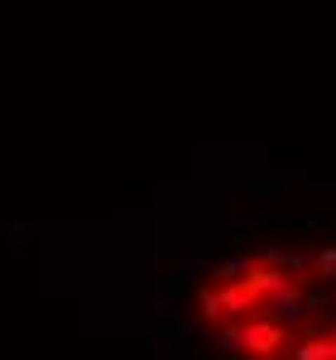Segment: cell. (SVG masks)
Returning <instances> with one entry per match:
<instances>
[{
	"instance_id": "obj_1",
	"label": "cell",
	"mask_w": 336,
	"mask_h": 360,
	"mask_svg": "<svg viewBox=\"0 0 336 360\" xmlns=\"http://www.w3.org/2000/svg\"><path fill=\"white\" fill-rule=\"evenodd\" d=\"M264 312H269L279 327H303V322H308V303H303L298 283H288V288H279V293H269V298H264Z\"/></svg>"
},
{
	"instance_id": "obj_2",
	"label": "cell",
	"mask_w": 336,
	"mask_h": 360,
	"mask_svg": "<svg viewBox=\"0 0 336 360\" xmlns=\"http://www.w3.org/2000/svg\"><path fill=\"white\" fill-rule=\"evenodd\" d=\"M293 360H336V341H327V336H308V341L293 351Z\"/></svg>"
},
{
	"instance_id": "obj_3",
	"label": "cell",
	"mask_w": 336,
	"mask_h": 360,
	"mask_svg": "<svg viewBox=\"0 0 336 360\" xmlns=\"http://www.w3.org/2000/svg\"><path fill=\"white\" fill-rule=\"evenodd\" d=\"M197 269H207V255H178V259H173V274H197Z\"/></svg>"
},
{
	"instance_id": "obj_4",
	"label": "cell",
	"mask_w": 336,
	"mask_h": 360,
	"mask_svg": "<svg viewBox=\"0 0 336 360\" xmlns=\"http://www.w3.org/2000/svg\"><path fill=\"white\" fill-rule=\"evenodd\" d=\"M317 274H322V278H336V245H322V250H317Z\"/></svg>"
},
{
	"instance_id": "obj_5",
	"label": "cell",
	"mask_w": 336,
	"mask_h": 360,
	"mask_svg": "<svg viewBox=\"0 0 336 360\" xmlns=\"http://www.w3.org/2000/svg\"><path fill=\"white\" fill-rule=\"evenodd\" d=\"M154 356H159V360H178V346L168 341V332H159V336H154Z\"/></svg>"
},
{
	"instance_id": "obj_6",
	"label": "cell",
	"mask_w": 336,
	"mask_h": 360,
	"mask_svg": "<svg viewBox=\"0 0 336 360\" xmlns=\"http://www.w3.org/2000/svg\"><path fill=\"white\" fill-rule=\"evenodd\" d=\"M173 332H178V336H188V332H197V317H178V322H173Z\"/></svg>"
}]
</instances>
